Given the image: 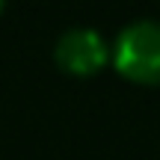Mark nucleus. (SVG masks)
I'll list each match as a JSON object with an SVG mask.
<instances>
[{
    "label": "nucleus",
    "mask_w": 160,
    "mask_h": 160,
    "mask_svg": "<svg viewBox=\"0 0 160 160\" xmlns=\"http://www.w3.org/2000/svg\"><path fill=\"white\" fill-rule=\"evenodd\" d=\"M53 62L68 77H95L110 65V42L95 27H71L53 45Z\"/></svg>",
    "instance_id": "nucleus-2"
},
{
    "label": "nucleus",
    "mask_w": 160,
    "mask_h": 160,
    "mask_svg": "<svg viewBox=\"0 0 160 160\" xmlns=\"http://www.w3.org/2000/svg\"><path fill=\"white\" fill-rule=\"evenodd\" d=\"M3 12H6V6H3V3H0V15H3Z\"/></svg>",
    "instance_id": "nucleus-3"
},
{
    "label": "nucleus",
    "mask_w": 160,
    "mask_h": 160,
    "mask_svg": "<svg viewBox=\"0 0 160 160\" xmlns=\"http://www.w3.org/2000/svg\"><path fill=\"white\" fill-rule=\"evenodd\" d=\"M110 65L122 80L137 86H160V21H128L110 42Z\"/></svg>",
    "instance_id": "nucleus-1"
}]
</instances>
